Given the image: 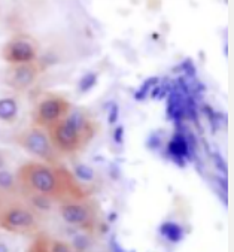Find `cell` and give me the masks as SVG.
<instances>
[{
    "mask_svg": "<svg viewBox=\"0 0 234 252\" xmlns=\"http://www.w3.org/2000/svg\"><path fill=\"white\" fill-rule=\"evenodd\" d=\"M15 176L24 198L50 200L57 206L61 201L89 195L72 172L57 164L26 161L15 170Z\"/></svg>",
    "mask_w": 234,
    "mask_h": 252,
    "instance_id": "6da1fadb",
    "label": "cell"
},
{
    "mask_svg": "<svg viewBox=\"0 0 234 252\" xmlns=\"http://www.w3.org/2000/svg\"><path fill=\"white\" fill-rule=\"evenodd\" d=\"M46 133L58 156H76L94 139L97 124L88 112L72 109L67 117L46 128Z\"/></svg>",
    "mask_w": 234,
    "mask_h": 252,
    "instance_id": "7a4b0ae2",
    "label": "cell"
},
{
    "mask_svg": "<svg viewBox=\"0 0 234 252\" xmlns=\"http://www.w3.org/2000/svg\"><path fill=\"white\" fill-rule=\"evenodd\" d=\"M0 231L33 237L42 231V214L29 203L21 192L0 194Z\"/></svg>",
    "mask_w": 234,
    "mask_h": 252,
    "instance_id": "3957f363",
    "label": "cell"
},
{
    "mask_svg": "<svg viewBox=\"0 0 234 252\" xmlns=\"http://www.w3.org/2000/svg\"><path fill=\"white\" fill-rule=\"evenodd\" d=\"M57 214L64 224L81 230L82 233L94 234L100 227L102 214L99 203L89 195L61 201L57 205Z\"/></svg>",
    "mask_w": 234,
    "mask_h": 252,
    "instance_id": "277c9868",
    "label": "cell"
},
{
    "mask_svg": "<svg viewBox=\"0 0 234 252\" xmlns=\"http://www.w3.org/2000/svg\"><path fill=\"white\" fill-rule=\"evenodd\" d=\"M12 142L23 149L26 154L36 158V161H42L46 164H57L58 154L50 140V136L46 130L30 126L12 136Z\"/></svg>",
    "mask_w": 234,
    "mask_h": 252,
    "instance_id": "5b68a950",
    "label": "cell"
},
{
    "mask_svg": "<svg viewBox=\"0 0 234 252\" xmlns=\"http://www.w3.org/2000/svg\"><path fill=\"white\" fill-rule=\"evenodd\" d=\"M73 109L72 102L60 93H43L31 109V126L46 130L67 117Z\"/></svg>",
    "mask_w": 234,
    "mask_h": 252,
    "instance_id": "8992f818",
    "label": "cell"
},
{
    "mask_svg": "<svg viewBox=\"0 0 234 252\" xmlns=\"http://www.w3.org/2000/svg\"><path fill=\"white\" fill-rule=\"evenodd\" d=\"M40 46L39 42L27 33L12 34L0 49V59L8 66L27 64L39 60Z\"/></svg>",
    "mask_w": 234,
    "mask_h": 252,
    "instance_id": "52a82bcc",
    "label": "cell"
},
{
    "mask_svg": "<svg viewBox=\"0 0 234 252\" xmlns=\"http://www.w3.org/2000/svg\"><path fill=\"white\" fill-rule=\"evenodd\" d=\"M45 70V66L40 60L27 63L8 66L3 72V84L15 93H26L34 87Z\"/></svg>",
    "mask_w": 234,
    "mask_h": 252,
    "instance_id": "ba28073f",
    "label": "cell"
},
{
    "mask_svg": "<svg viewBox=\"0 0 234 252\" xmlns=\"http://www.w3.org/2000/svg\"><path fill=\"white\" fill-rule=\"evenodd\" d=\"M20 117V100L17 95L0 97V124L14 126Z\"/></svg>",
    "mask_w": 234,
    "mask_h": 252,
    "instance_id": "9c48e42d",
    "label": "cell"
},
{
    "mask_svg": "<svg viewBox=\"0 0 234 252\" xmlns=\"http://www.w3.org/2000/svg\"><path fill=\"white\" fill-rule=\"evenodd\" d=\"M50 237L51 236H48L45 231L37 233L36 236H33L24 252H50Z\"/></svg>",
    "mask_w": 234,
    "mask_h": 252,
    "instance_id": "30bf717a",
    "label": "cell"
},
{
    "mask_svg": "<svg viewBox=\"0 0 234 252\" xmlns=\"http://www.w3.org/2000/svg\"><path fill=\"white\" fill-rule=\"evenodd\" d=\"M50 252H75V248L69 240L50 237Z\"/></svg>",
    "mask_w": 234,
    "mask_h": 252,
    "instance_id": "8fae6325",
    "label": "cell"
},
{
    "mask_svg": "<svg viewBox=\"0 0 234 252\" xmlns=\"http://www.w3.org/2000/svg\"><path fill=\"white\" fill-rule=\"evenodd\" d=\"M9 164H11V151L0 148V170L9 169Z\"/></svg>",
    "mask_w": 234,
    "mask_h": 252,
    "instance_id": "7c38bea8",
    "label": "cell"
},
{
    "mask_svg": "<svg viewBox=\"0 0 234 252\" xmlns=\"http://www.w3.org/2000/svg\"><path fill=\"white\" fill-rule=\"evenodd\" d=\"M0 252H12V248L9 242L3 237H0Z\"/></svg>",
    "mask_w": 234,
    "mask_h": 252,
    "instance_id": "4fadbf2b",
    "label": "cell"
},
{
    "mask_svg": "<svg viewBox=\"0 0 234 252\" xmlns=\"http://www.w3.org/2000/svg\"><path fill=\"white\" fill-rule=\"evenodd\" d=\"M96 252H106V251H96Z\"/></svg>",
    "mask_w": 234,
    "mask_h": 252,
    "instance_id": "5bb4252c",
    "label": "cell"
}]
</instances>
